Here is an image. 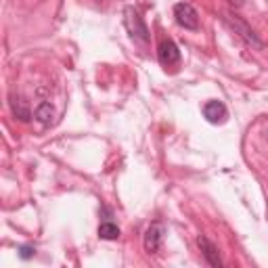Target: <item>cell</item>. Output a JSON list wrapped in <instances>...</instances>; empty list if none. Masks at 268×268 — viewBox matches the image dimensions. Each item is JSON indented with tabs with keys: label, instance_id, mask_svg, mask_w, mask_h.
<instances>
[{
	"label": "cell",
	"instance_id": "cell-8",
	"mask_svg": "<svg viewBox=\"0 0 268 268\" xmlns=\"http://www.w3.org/2000/svg\"><path fill=\"white\" fill-rule=\"evenodd\" d=\"M99 237L101 239H107V241H114L120 237V229L114 225V222H103L99 227Z\"/></svg>",
	"mask_w": 268,
	"mask_h": 268
},
{
	"label": "cell",
	"instance_id": "cell-9",
	"mask_svg": "<svg viewBox=\"0 0 268 268\" xmlns=\"http://www.w3.org/2000/svg\"><path fill=\"white\" fill-rule=\"evenodd\" d=\"M53 105L51 103H40L38 105V109H36V118L42 122V124H49L51 122V118H53Z\"/></svg>",
	"mask_w": 268,
	"mask_h": 268
},
{
	"label": "cell",
	"instance_id": "cell-5",
	"mask_svg": "<svg viewBox=\"0 0 268 268\" xmlns=\"http://www.w3.org/2000/svg\"><path fill=\"white\" fill-rule=\"evenodd\" d=\"M162 239H164V227L160 225V222H153V225L147 229V233H145V250L149 254H155L160 250Z\"/></svg>",
	"mask_w": 268,
	"mask_h": 268
},
{
	"label": "cell",
	"instance_id": "cell-10",
	"mask_svg": "<svg viewBox=\"0 0 268 268\" xmlns=\"http://www.w3.org/2000/svg\"><path fill=\"white\" fill-rule=\"evenodd\" d=\"M15 116H19V120L28 122L30 120V111L26 107H21V105H15Z\"/></svg>",
	"mask_w": 268,
	"mask_h": 268
},
{
	"label": "cell",
	"instance_id": "cell-4",
	"mask_svg": "<svg viewBox=\"0 0 268 268\" xmlns=\"http://www.w3.org/2000/svg\"><path fill=\"white\" fill-rule=\"evenodd\" d=\"M158 57L164 67H172V65H178V61H181V51H178V47L172 40H164L158 49Z\"/></svg>",
	"mask_w": 268,
	"mask_h": 268
},
{
	"label": "cell",
	"instance_id": "cell-6",
	"mask_svg": "<svg viewBox=\"0 0 268 268\" xmlns=\"http://www.w3.org/2000/svg\"><path fill=\"white\" fill-rule=\"evenodd\" d=\"M204 116L212 124H222L229 118V111H227V107H225V103H222V101H210L204 107Z\"/></svg>",
	"mask_w": 268,
	"mask_h": 268
},
{
	"label": "cell",
	"instance_id": "cell-11",
	"mask_svg": "<svg viewBox=\"0 0 268 268\" xmlns=\"http://www.w3.org/2000/svg\"><path fill=\"white\" fill-rule=\"evenodd\" d=\"M19 256L24 260H30L34 256V248H30V245H24V248H19Z\"/></svg>",
	"mask_w": 268,
	"mask_h": 268
},
{
	"label": "cell",
	"instance_id": "cell-7",
	"mask_svg": "<svg viewBox=\"0 0 268 268\" xmlns=\"http://www.w3.org/2000/svg\"><path fill=\"white\" fill-rule=\"evenodd\" d=\"M199 248H201V252H204V256H206V260H208V264L210 266H214V268H220L222 266V260H220V256H218V250H216V245L212 243V241H208L206 237H199Z\"/></svg>",
	"mask_w": 268,
	"mask_h": 268
},
{
	"label": "cell",
	"instance_id": "cell-3",
	"mask_svg": "<svg viewBox=\"0 0 268 268\" xmlns=\"http://www.w3.org/2000/svg\"><path fill=\"white\" fill-rule=\"evenodd\" d=\"M174 17H176V24L181 28L193 30V32L199 30V15L189 3H178L174 7Z\"/></svg>",
	"mask_w": 268,
	"mask_h": 268
},
{
	"label": "cell",
	"instance_id": "cell-12",
	"mask_svg": "<svg viewBox=\"0 0 268 268\" xmlns=\"http://www.w3.org/2000/svg\"><path fill=\"white\" fill-rule=\"evenodd\" d=\"M229 3H231L233 7H237V9H239V7L243 5V0H229Z\"/></svg>",
	"mask_w": 268,
	"mask_h": 268
},
{
	"label": "cell",
	"instance_id": "cell-13",
	"mask_svg": "<svg viewBox=\"0 0 268 268\" xmlns=\"http://www.w3.org/2000/svg\"><path fill=\"white\" fill-rule=\"evenodd\" d=\"M266 134H268V128H266Z\"/></svg>",
	"mask_w": 268,
	"mask_h": 268
},
{
	"label": "cell",
	"instance_id": "cell-2",
	"mask_svg": "<svg viewBox=\"0 0 268 268\" xmlns=\"http://www.w3.org/2000/svg\"><path fill=\"white\" fill-rule=\"evenodd\" d=\"M124 24H126V28H128V32H130L132 38H137L141 42H149V30L145 26L141 13L134 7H126V11H124Z\"/></svg>",
	"mask_w": 268,
	"mask_h": 268
},
{
	"label": "cell",
	"instance_id": "cell-1",
	"mask_svg": "<svg viewBox=\"0 0 268 268\" xmlns=\"http://www.w3.org/2000/svg\"><path fill=\"white\" fill-rule=\"evenodd\" d=\"M225 24L235 32V34H239L245 42L250 44V47H254V49H258V51H262L264 49V44H262V40L254 34V30L245 24V21L241 19V17H237V15H233V13H225Z\"/></svg>",
	"mask_w": 268,
	"mask_h": 268
}]
</instances>
